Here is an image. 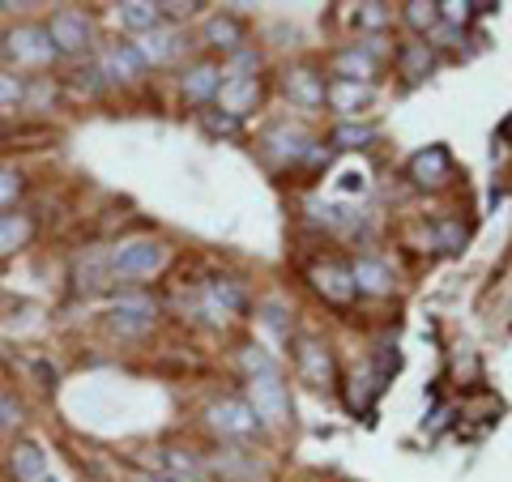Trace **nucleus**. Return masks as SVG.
Instances as JSON below:
<instances>
[{"mask_svg":"<svg viewBox=\"0 0 512 482\" xmlns=\"http://www.w3.org/2000/svg\"><path fill=\"white\" fill-rule=\"evenodd\" d=\"M350 278H355V291L359 295H389L393 291V265L389 261H376V256H363V261H355Z\"/></svg>","mask_w":512,"mask_h":482,"instance_id":"ddd939ff","label":"nucleus"},{"mask_svg":"<svg viewBox=\"0 0 512 482\" xmlns=\"http://www.w3.org/2000/svg\"><path fill=\"white\" fill-rule=\"evenodd\" d=\"M47 35H52L56 43V52H86L90 47V18L86 13H77V9H60L52 26H47Z\"/></svg>","mask_w":512,"mask_h":482,"instance_id":"39448f33","label":"nucleus"},{"mask_svg":"<svg viewBox=\"0 0 512 482\" xmlns=\"http://www.w3.org/2000/svg\"><path fill=\"white\" fill-rule=\"evenodd\" d=\"M325 103L333 107V111H342V116H359V111L372 103V86H363V82H333L329 90H325Z\"/></svg>","mask_w":512,"mask_h":482,"instance_id":"f3484780","label":"nucleus"},{"mask_svg":"<svg viewBox=\"0 0 512 482\" xmlns=\"http://www.w3.org/2000/svg\"><path fill=\"white\" fill-rule=\"evenodd\" d=\"M265 146H269V154H274L278 163H299V158L312 150V137L303 133L299 124H274L265 133Z\"/></svg>","mask_w":512,"mask_h":482,"instance_id":"9b49d317","label":"nucleus"},{"mask_svg":"<svg viewBox=\"0 0 512 482\" xmlns=\"http://www.w3.org/2000/svg\"><path fill=\"white\" fill-rule=\"evenodd\" d=\"M154 316H158V303L150 295L128 291L111 303V320H116V329H124V333H146L154 325Z\"/></svg>","mask_w":512,"mask_h":482,"instance_id":"423d86ee","label":"nucleus"},{"mask_svg":"<svg viewBox=\"0 0 512 482\" xmlns=\"http://www.w3.org/2000/svg\"><path fill=\"white\" fill-rule=\"evenodd\" d=\"M99 73L107 77V82H137V77L146 73V64H141L133 43H111L99 56Z\"/></svg>","mask_w":512,"mask_h":482,"instance_id":"1a4fd4ad","label":"nucleus"},{"mask_svg":"<svg viewBox=\"0 0 512 482\" xmlns=\"http://www.w3.org/2000/svg\"><path fill=\"white\" fill-rule=\"evenodd\" d=\"M436 235H440V244H444L448 252H457L461 244H466V231H461L457 222H440V227H436Z\"/></svg>","mask_w":512,"mask_h":482,"instance_id":"72a5a7b5","label":"nucleus"},{"mask_svg":"<svg viewBox=\"0 0 512 482\" xmlns=\"http://www.w3.org/2000/svg\"><path fill=\"white\" fill-rule=\"evenodd\" d=\"M397 64H402V73L410 77V82H423V77L436 69V56H431L427 43H406L402 52H397Z\"/></svg>","mask_w":512,"mask_h":482,"instance_id":"5701e85b","label":"nucleus"},{"mask_svg":"<svg viewBox=\"0 0 512 482\" xmlns=\"http://www.w3.org/2000/svg\"><path fill=\"white\" fill-rule=\"evenodd\" d=\"M201 124L210 128L214 137H235V133H239V120H235V116H227V111H222V116H218V111H205Z\"/></svg>","mask_w":512,"mask_h":482,"instance_id":"7c9ffc66","label":"nucleus"},{"mask_svg":"<svg viewBox=\"0 0 512 482\" xmlns=\"http://www.w3.org/2000/svg\"><path fill=\"white\" fill-rule=\"evenodd\" d=\"M18 419H22V410L13 406V401H0V423H9V427H13Z\"/></svg>","mask_w":512,"mask_h":482,"instance_id":"e433bc0d","label":"nucleus"},{"mask_svg":"<svg viewBox=\"0 0 512 482\" xmlns=\"http://www.w3.org/2000/svg\"><path fill=\"white\" fill-rule=\"evenodd\" d=\"M256 99H261V77H227L218 90V107L235 120H244L256 107Z\"/></svg>","mask_w":512,"mask_h":482,"instance_id":"9d476101","label":"nucleus"},{"mask_svg":"<svg viewBox=\"0 0 512 482\" xmlns=\"http://www.w3.org/2000/svg\"><path fill=\"white\" fill-rule=\"evenodd\" d=\"M325 77H316L312 69H295V73H286V94H291V103L299 107H320L325 103Z\"/></svg>","mask_w":512,"mask_h":482,"instance_id":"6ab92c4d","label":"nucleus"},{"mask_svg":"<svg viewBox=\"0 0 512 482\" xmlns=\"http://www.w3.org/2000/svg\"><path fill=\"white\" fill-rule=\"evenodd\" d=\"M43 482H56V478H43Z\"/></svg>","mask_w":512,"mask_h":482,"instance_id":"58836bf2","label":"nucleus"},{"mask_svg":"<svg viewBox=\"0 0 512 482\" xmlns=\"http://www.w3.org/2000/svg\"><path fill=\"white\" fill-rule=\"evenodd\" d=\"M5 52H9L13 64H26V69H43V64H52V60L60 56L56 43H52V35H47V26H35V22L9 30Z\"/></svg>","mask_w":512,"mask_h":482,"instance_id":"f03ea898","label":"nucleus"},{"mask_svg":"<svg viewBox=\"0 0 512 482\" xmlns=\"http://www.w3.org/2000/svg\"><path fill=\"white\" fill-rule=\"evenodd\" d=\"M13 478L18 482H43L47 478V457L39 444H18L13 448Z\"/></svg>","mask_w":512,"mask_h":482,"instance_id":"4be33fe9","label":"nucleus"},{"mask_svg":"<svg viewBox=\"0 0 512 482\" xmlns=\"http://www.w3.org/2000/svg\"><path fill=\"white\" fill-rule=\"evenodd\" d=\"M384 18H389V13H384V5H359V26H384Z\"/></svg>","mask_w":512,"mask_h":482,"instance_id":"f704fd0d","label":"nucleus"},{"mask_svg":"<svg viewBox=\"0 0 512 482\" xmlns=\"http://www.w3.org/2000/svg\"><path fill=\"white\" fill-rule=\"evenodd\" d=\"M120 22L133 30V35H150V30L163 26V5H154V0H124Z\"/></svg>","mask_w":512,"mask_h":482,"instance_id":"aec40b11","label":"nucleus"},{"mask_svg":"<svg viewBox=\"0 0 512 482\" xmlns=\"http://www.w3.org/2000/svg\"><path fill=\"white\" fill-rule=\"evenodd\" d=\"M133 47H137L141 64H167L175 52H180V35L167 30V26H158V30H150V35H137Z\"/></svg>","mask_w":512,"mask_h":482,"instance_id":"dca6fc26","label":"nucleus"},{"mask_svg":"<svg viewBox=\"0 0 512 482\" xmlns=\"http://www.w3.org/2000/svg\"><path fill=\"white\" fill-rule=\"evenodd\" d=\"M22 197V175L18 171H0V210H9Z\"/></svg>","mask_w":512,"mask_h":482,"instance_id":"2f4dec72","label":"nucleus"},{"mask_svg":"<svg viewBox=\"0 0 512 482\" xmlns=\"http://www.w3.org/2000/svg\"><path fill=\"white\" fill-rule=\"evenodd\" d=\"M205 419H210V427L218 431V436H227V440H248V436H256V427H261V419L252 414V406L248 401H239V397L214 401V406L205 410Z\"/></svg>","mask_w":512,"mask_h":482,"instance_id":"20e7f679","label":"nucleus"},{"mask_svg":"<svg viewBox=\"0 0 512 482\" xmlns=\"http://www.w3.org/2000/svg\"><path fill=\"white\" fill-rule=\"evenodd\" d=\"M487 9H495V5H474V0H440V22L461 30L474 18V13H487Z\"/></svg>","mask_w":512,"mask_h":482,"instance_id":"a878e982","label":"nucleus"},{"mask_svg":"<svg viewBox=\"0 0 512 482\" xmlns=\"http://www.w3.org/2000/svg\"><path fill=\"white\" fill-rule=\"evenodd\" d=\"M0 52H5V47H0Z\"/></svg>","mask_w":512,"mask_h":482,"instance_id":"ea45409f","label":"nucleus"},{"mask_svg":"<svg viewBox=\"0 0 512 482\" xmlns=\"http://www.w3.org/2000/svg\"><path fill=\"white\" fill-rule=\"evenodd\" d=\"M167 465H171V478H201V461L197 457H192V453H175V448H171V453H167Z\"/></svg>","mask_w":512,"mask_h":482,"instance_id":"c85d7f7f","label":"nucleus"},{"mask_svg":"<svg viewBox=\"0 0 512 482\" xmlns=\"http://www.w3.org/2000/svg\"><path fill=\"white\" fill-rule=\"evenodd\" d=\"M299 367H303V376H308L316 389H325V384L333 380V359H329V350L312 342V337H303L299 342Z\"/></svg>","mask_w":512,"mask_h":482,"instance_id":"a211bd4d","label":"nucleus"},{"mask_svg":"<svg viewBox=\"0 0 512 482\" xmlns=\"http://www.w3.org/2000/svg\"><path fill=\"white\" fill-rule=\"evenodd\" d=\"M239 367L248 372V380L252 376H278V363L265 355V346H244L239 350Z\"/></svg>","mask_w":512,"mask_h":482,"instance_id":"bb28decb","label":"nucleus"},{"mask_svg":"<svg viewBox=\"0 0 512 482\" xmlns=\"http://www.w3.org/2000/svg\"><path fill=\"white\" fill-rule=\"evenodd\" d=\"M30 239V218L26 214H0V256H13Z\"/></svg>","mask_w":512,"mask_h":482,"instance_id":"b1692460","label":"nucleus"},{"mask_svg":"<svg viewBox=\"0 0 512 482\" xmlns=\"http://www.w3.org/2000/svg\"><path fill=\"white\" fill-rule=\"evenodd\" d=\"M448 171H453V163H448V150L444 146H427L410 158V180L423 184V188H436L448 180Z\"/></svg>","mask_w":512,"mask_h":482,"instance_id":"f8f14e48","label":"nucleus"},{"mask_svg":"<svg viewBox=\"0 0 512 482\" xmlns=\"http://www.w3.org/2000/svg\"><path fill=\"white\" fill-rule=\"evenodd\" d=\"M312 282H316V291L325 295V299H333V303H350L359 291H355V278H350V269H342V265H320V269H312Z\"/></svg>","mask_w":512,"mask_h":482,"instance_id":"2eb2a0df","label":"nucleus"},{"mask_svg":"<svg viewBox=\"0 0 512 482\" xmlns=\"http://www.w3.org/2000/svg\"><path fill=\"white\" fill-rule=\"evenodd\" d=\"M222 64H214V60H197V64H188V73H184V99L188 103H210V99H218V90H222Z\"/></svg>","mask_w":512,"mask_h":482,"instance_id":"6e6552de","label":"nucleus"},{"mask_svg":"<svg viewBox=\"0 0 512 482\" xmlns=\"http://www.w3.org/2000/svg\"><path fill=\"white\" fill-rule=\"evenodd\" d=\"M205 43L218 47V52H239L244 47V26H239L235 18H227V13H218V18L205 22Z\"/></svg>","mask_w":512,"mask_h":482,"instance_id":"412c9836","label":"nucleus"},{"mask_svg":"<svg viewBox=\"0 0 512 482\" xmlns=\"http://www.w3.org/2000/svg\"><path fill=\"white\" fill-rule=\"evenodd\" d=\"M201 303H205V312H210L214 320L239 316V312H244V291H239L235 282H227V278H214V282H205Z\"/></svg>","mask_w":512,"mask_h":482,"instance_id":"4468645a","label":"nucleus"},{"mask_svg":"<svg viewBox=\"0 0 512 482\" xmlns=\"http://www.w3.org/2000/svg\"><path fill=\"white\" fill-rule=\"evenodd\" d=\"M248 406L261 423H286L291 419V397H286L282 376H252L248 380Z\"/></svg>","mask_w":512,"mask_h":482,"instance_id":"7ed1b4c3","label":"nucleus"},{"mask_svg":"<svg viewBox=\"0 0 512 482\" xmlns=\"http://www.w3.org/2000/svg\"><path fill=\"white\" fill-rule=\"evenodd\" d=\"M372 137H376L372 124H342L338 133H333V146H338V150H363Z\"/></svg>","mask_w":512,"mask_h":482,"instance_id":"cd10ccee","label":"nucleus"},{"mask_svg":"<svg viewBox=\"0 0 512 482\" xmlns=\"http://www.w3.org/2000/svg\"><path fill=\"white\" fill-rule=\"evenodd\" d=\"M265 325L274 329L278 337H286V333H291V329H286V320H282V308H278V303H265Z\"/></svg>","mask_w":512,"mask_h":482,"instance_id":"c9c22d12","label":"nucleus"},{"mask_svg":"<svg viewBox=\"0 0 512 482\" xmlns=\"http://www.w3.org/2000/svg\"><path fill=\"white\" fill-rule=\"evenodd\" d=\"M376 60H380V39H367V43H355L346 47V52H338V60H333V69H338L342 82H363L376 73Z\"/></svg>","mask_w":512,"mask_h":482,"instance_id":"0eeeda50","label":"nucleus"},{"mask_svg":"<svg viewBox=\"0 0 512 482\" xmlns=\"http://www.w3.org/2000/svg\"><path fill=\"white\" fill-rule=\"evenodd\" d=\"M146 482H180V478H171V474H154V478H146Z\"/></svg>","mask_w":512,"mask_h":482,"instance_id":"4c0bfd02","label":"nucleus"},{"mask_svg":"<svg viewBox=\"0 0 512 482\" xmlns=\"http://www.w3.org/2000/svg\"><path fill=\"white\" fill-rule=\"evenodd\" d=\"M256 69H261V56H256L252 47H239V52L231 56V73L227 77H256Z\"/></svg>","mask_w":512,"mask_h":482,"instance_id":"c756f323","label":"nucleus"},{"mask_svg":"<svg viewBox=\"0 0 512 482\" xmlns=\"http://www.w3.org/2000/svg\"><path fill=\"white\" fill-rule=\"evenodd\" d=\"M107 265H111V273H120V278H154V273L167 265V248L158 244V239H124L120 248H111Z\"/></svg>","mask_w":512,"mask_h":482,"instance_id":"f257e3e1","label":"nucleus"},{"mask_svg":"<svg viewBox=\"0 0 512 482\" xmlns=\"http://www.w3.org/2000/svg\"><path fill=\"white\" fill-rule=\"evenodd\" d=\"M22 94H26V86L18 82V77H13V73H0V107L22 103Z\"/></svg>","mask_w":512,"mask_h":482,"instance_id":"473e14b6","label":"nucleus"},{"mask_svg":"<svg viewBox=\"0 0 512 482\" xmlns=\"http://www.w3.org/2000/svg\"><path fill=\"white\" fill-rule=\"evenodd\" d=\"M406 22L419 30V35H431V30L440 26V5H436V0H410V5H406Z\"/></svg>","mask_w":512,"mask_h":482,"instance_id":"393cba45","label":"nucleus"}]
</instances>
